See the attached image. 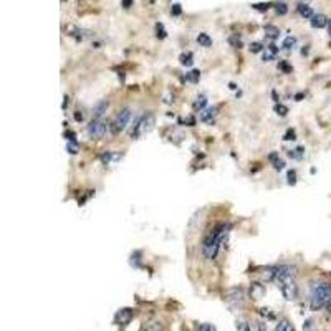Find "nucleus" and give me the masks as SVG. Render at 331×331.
Returning a JSON list of instances; mask_svg holds the SVG:
<instances>
[{
	"instance_id": "1",
	"label": "nucleus",
	"mask_w": 331,
	"mask_h": 331,
	"mask_svg": "<svg viewBox=\"0 0 331 331\" xmlns=\"http://www.w3.org/2000/svg\"><path fill=\"white\" fill-rule=\"evenodd\" d=\"M229 232H230V224H222V225L217 227V229L212 232V234H209V235L205 237L202 250H204V257L207 258V260H212V258H215L217 252H219L220 245L225 242L227 235H229Z\"/></svg>"
},
{
	"instance_id": "2",
	"label": "nucleus",
	"mask_w": 331,
	"mask_h": 331,
	"mask_svg": "<svg viewBox=\"0 0 331 331\" xmlns=\"http://www.w3.org/2000/svg\"><path fill=\"white\" fill-rule=\"evenodd\" d=\"M331 303V288L325 283H317L312 288V297H310V308L313 312H318L322 308H327Z\"/></svg>"
},
{
	"instance_id": "3",
	"label": "nucleus",
	"mask_w": 331,
	"mask_h": 331,
	"mask_svg": "<svg viewBox=\"0 0 331 331\" xmlns=\"http://www.w3.org/2000/svg\"><path fill=\"white\" fill-rule=\"evenodd\" d=\"M154 124H156V118H154V115L143 116L141 120L136 123V126H134V131L131 133V136L136 139V138L141 136V134H146L149 131H153Z\"/></svg>"
},
{
	"instance_id": "4",
	"label": "nucleus",
	"mask_w": 331,
	"mask_h": 331,
	"mask_svg": "<svg viewBox=\"0 0 331 331\" xmlns=\"http://www.w3.org/2000/svg\"><path fill=\"white\" fill-rule=\"evenodd\" d=\"M106 129H108L106 121H103L101 118H100V120L93 118V121L88 124L86 131H88V136H90L91 139H101L106 134Z\"/></svg>"
},
{
	"instance_id": "5",
	"label": "nucleus",
	"mask_w": 331,
	"mask_h": 331,
	"mask_svg": "<svg viewBox=\"0 0 331 331\" xmlns=\"http://www.w3.org/2000/svg\"><path fill=\"white\" fill-rule=\"evenodd\" d=\"M278 287H280L282 295L285 297V300H288V302H292V300L298 297V287H297V283H295V278L278 283Z\"/></svg>"
},
{
	"instance_id": "6",
	"label": "nucleus",
	"mask_w": 331,
	"mask_h": 331,
	"mask_svg": "<svg viewBox=\"0 0 331 331\" xmlns=\"http://www.w3.org/2000/svg\"><path fill=\"white\" fill-rule=\"evenodd\" d=\"M133 318H134V312L131 308H121L115 315V323L118 327H128Z\"/></svg>"
},
{
	"instance_id": "7",
	"label": "nucleus",
	"mask_w": 331,
	"mask_h": 331,
	"mask_svg": "<svg viewBox=\"0 0 331 331\" xmlns=\"http://www.w3.org/2000/svg\"><path fill=\"white\" fill-rule=\"evenodd\" d=\"M129 120H131V110H129V108H126V110H123L120 115H118L115 124H113V131H115V133L124 131V129H126V126H128Z\"/></svg>"
},
{
	"instance_id": "8",
	"label": "nucleus",
	"mask_w": 331,
	"mask_h": 331,
	"mask_svg": "<svg viewBox=\"0 0 331 331\" xmlns=\"http://www.w3.org/2000/svg\"><path fill=\"white\" fill-rule=\"evenodd\" d=\"M217 113H219V110H217L215 106H212V108H204L202 113H200V121L205 123V124H212V123H214V120H215Z\"/></svg>"
},
{
	"instance_id": "9",
	"label": "nucleus",
	"mask_w": 331,
	"mask_h": 331,
	"mask_svg": "<svg viewBox=\"0 0 331 331\" xmlns=\"http://www.w3.org/2000/svg\"><path fill=\"white\" fill-rule=\"evenodd\" d=\"M250 297L253 300H262L265 297V287L262 283H252L250 285Z\"/></svg>"
},
{
	"instance_id": "10",
	"label": "nucleus",
	"mask_w": 331,
	"mask_h": 331,
	"mask_svg": "<svg viewBox=\"0 0 331 331\" xmlns=\"http://www.w3.org/2000/svg\"><path fill=\"white\" fill-rule=\"evenodd\" d=\"M108 108H110V103H108V101H100L95 108H93V118L100 120V118L108 111Z\"/></svg>"
},
{
	"instance_id": "11",
	"label": "nucleus",
	"mask_w": 331,
	"mask_h": 331,
	"mask_svg": "<svg viewBox=\"0 0 331 331\" xmlns=\"http://www.w3.org/2000/svg\"><path fill=\"white\" fill-rule=\"evenodd\" d=\"M330 20L325 17V15H313L312 20H310V23H312L313 28H325L328 25Z\"/></svg>"
},
{
	"instance_id": "12",
	"label": "nucleus",
	"mask_w": 331,
	"mask_h": 331,
	"mask_svg": "<svg viewBox=\"0 0 331 331\" xmlns=\"http://www.w3.org/2000/svg\"><path fill=\"white\" fill-rule=\"evenodd\" d=\"M275 278H277V267H267L262 270L263 282H275Z\"/></svg>"
},
{
	"instance_id": "13",
	"label": "nucleus",
	"mask_w": 331,
	"mask_h": 331,
	"mask_svg": "<svg viewBox=\"0 0 331 331\" xmlns=\"http://www.w3.org/2000/svg\"><path fill=\"white\" fill-rule=\"evenodd\" d=\"M272 161V164H273V169L275 170H278V172H280V170H283L285 169V161H283L282 158H278V153H273V154H270V158H268Z\"/></svg>"
},
{
	"instance_id": "14",
	"label": "nucleus",
	"mask_w": 331,
	"mask_h": 331,
	"mask_svg": "<svg viewBox=\"0 0 331 331\" xmlns=\"http://www.w3.org/2000/svg\"><path fill=\"white\" fill-rule=\"evenodd\" d=\"M205 106H207V96H205V95H199V96L194 100V103H192L194 111H202Z\"/></svg>"
},
{
	"instance_id": "15",
	"label": "nucleus",
	"mask_w": 331,
	"mask_h": 331,
	"mask_svg": "<svg viewBox=\"0 0 331 331\" xmlns=\"http://www.w3.org/2000/svg\"><path fill=\"white\" fill-rule=\"evenodd\" d=\"M298 13L302 15L303 18H312L313 17V8L310 7L308 3H300L298 5Z\"/></svg>"
},
{
	"instance_id": "16",
	"label": "nucleus",
	"mask_w": 331,
	"mask_h": 331,
	"mask_svg": "<svg viewBox=\"0 0 331 331\" xmlns=\"http://www.w3.org/2000/svg\"><path fill=\"white\" fill-rule=\"evenodd\" d=\"M179 61H180V65L182 66H192L194 65V55L190 53V51H187V53H182L179 56Z\"/></svg>"
},
{
	"instance_id": "17",
	"label": "nucleus",
	"mask_w": 331,
	"mask_h": 331,
	"mask_svg": "<svg viewBox=\"0 0 331 331\" xmlns=\"http://www.w3.org/2000/svg\"><path fill=\"white\" fill-rule=\"evenodd\" d=\"M275 330L277 331H293L295 328H293V325L288 322V320H280V322L277 323V327H275Z\"/></svg>"
},
{
	"instance_id": "18",
	"label": "nucleus",
	"mask_w": 331,
	"mask_h": 331,
	"mask_svg": "<svg viewBox=\"0 0 331 331\" xmlns=\"http://www.w3.org/2000/svg\"><path fill=\"white\" fill-rule=\"evenodd\" d=\"M265 35L268 38L275 40V38H278V35H280V30H278L277 27H273V25H265Z\"/></svg>"
},
{
	"instance_id": "19",
	"label": "nucleus",
	"mask_w": 331,
	"mask_h": 331,
	"mask_svg": "<svg viewBox=\"0 0 331 331\" xmlns=\"http://www.w3.org/2000/svg\"><path fill=\"white\" fill-rule=\"evenodd\" d=\"M197 41H199L200 46H205V48L212 46V38H210L207 33H199V35H197Z\"/></svg>"
},
{
	"instance_id": "20",
	"label": "nucleus",
	"mask_w": 331,
	"mask_h": 331,
	"mask_svg": "<svg viewBox=\"0 0 331 331\" xmlns=\"http://www.w3.org/2000/svg\"><path fill=\"white\" fill-rule=\"evenodd\" d=\"M200 80V71L199 70H190L187 75H185V81L190 83H199Z\"/></svg>"
},
{
	"instance_id": "21",
	"label": "nucleus",
	"mask_w": 331,
	"mask_h": 331,
	"mask_svg": "<svg viewBox=\"0 0 331 331\" xmlns=\"http://www.w3.org/2000/svg\"><path fill=\"white\" fill-rule=\"evenodd\" d=\"M303 154H305V149L303 148H297V149H293V151H288V158L300 161V159H303Z\"/></svg>"
},
{
	"instance_id": "22",
	"label": "nucleus",
	"mask_w": 331,
	"mask_h": 331,
	"mask_svg": "<svg viewBox=\"0 0 331 331\" xmlns=\"http://www.w3.org/2000/svg\"><path fill=\"white\" fill-rule=\"evenodd\" d=\"M295 45H297V38L292 37V35H290V37H287L285 40H283V43H282L283 48H287V50H292Z\"/></svg>"
},
{
	"instance_id": "23",
	"label": "nucleus",
	"mask_w": 331,
	"mask_h": 331,
	"mask_svg": "<svg viewBox=\"0 0 331 331\" xmlns=\"http://www.w3.org/2000/svg\"><path fill=\"white\" fill-rule=\"evenodd\" d=\"M275 12H277L278 15H287L288 5H287L285 2H277V3H275Z\"/></svg>"
},
{
	"instance_id": "24",
	"label": "nucleus",
	"mask_w": 331,
	"mask_h": 331,
	"mask_svg": "<svg viewBox=\"0 0 331 331\" xmlns=\"http://www.w3.org/2000/svg\"><path fill=\"white\" fill-rule=\"evenodd\" d=\"M275 113H277L278 116L283 118V116L288 115V108L285 105H282V103H277V105H275Z\"/></svg>"
},
{
	"instance_id": "25",
	"label": "nucleus",
	"mask_w": 331,
	"mask_h": 331,
	"mask_svg": "<svg viewBox=\"0 0 331 331\" xmlns=\"http://www.w3.org/2000/svg\"><path fill=\"white\" fill-rule=\"evenodd\" d=\"M66 151H68L70 154H78L80 153V146H78V143H71V141H68V144H66Z\"/></svg>"
},
{
	"instance_id": "26",
	"label": "nucleus",
	"mask_w": 331,
	"mask_h": 331,
	"mask_svg": "<svg viewBox=\"0 0 331 331\" xmlns=\"http://www.w3.org/2000/svg\"><path fill=\"white\" fill-rule=\"evenodd\" d=\"M156 37L161 38V40H164L166 37H167V32H166V28H164L163 23H158V25H156Z\"/></svg>"
},
{
	"instance_id": "27",
	"label": "nucleus",
	"mask_w": 331,
	"mask_h": 331,
	"mask_svg": "<svg viewBox=\"0 0 331 331\" xmlns=\"http://www.w3.org/2000/svg\"><path fill=\"white\" fill-rule=\"evenodd\" d=\"M275 58H277V53H273V51L268 50V48L263 51V55H262V60H263V61H273Z\"/></svg>"
},
{
	"instance_id": "28",
	"label": "nucleus",
	"mask_w": 331,
	"mask_h": 331,
	"mask_svg": "<svg viewBox=\"0 0 331 331\" xmlns=\"http://www.w3.org/2000/svg\"><path fill=\"white\" fill-rule=\"evenodd\" d=\"M270 7H272L270 2H265V3H253V5H252V8L258 10V12H267V10L270 8Z\"/></svg>"
},
{
	"instance_id": "29",
	"label": "nucleus",
	"mask_w": 331,
	"mask_h": 331,
	"mask_svg": "<svg viewBox=\"0 0 331 331\" xmlns=\"http://www.w3.org/2000/svg\"><path fill=\"white\" fill-rule=\"evenodd\" d=\"M100 159H101V163L105 164V166L110 164V163L113 161V153H111V151H105V153H103L101 156H100Z\"/></svg>"
},
{
	"instance_id": "30",
	"label": "nucleus",
	"mask_w": 331,
	"mask_h": 331,
	"mask_svg": "<svg viewBox=\"0 0 331 331\" xmlns=\"http://www.w3.org/2000/svg\"><path fill=\"white\" fill-rule=\"evenodd\" d=\"M297 139V133L293 129H288V131L283 134V141H295Z\"/></svg>"
},
{
	"instance_id": "31",
	"label": "nucleus",
	"mask_w": 331,
	"mask_h": 331,
	"mask_svg": "<svg viewBox=\"0 0 331 331\" xmlns=\"http://www.w3.org/2000/svg\"><path fill=\"white\" fill-rule=\"evenodd\" d=\"M278 68H280V70L283 71V73H287V75H288V73H292V71H293V68L287 63V61H280V63H278Z\"/></svg>"
},
{
	"instance_id": "32",
	"label": "nucleus",
	"mask_w": 331,
	"mask_h": 331,
	"mask_svg": "<svg viewBox=\"0 0 331 331\" xmlns=\"http://www.w3.org/2000/svg\"><path fill=\"white\" fill-rule=\"evenodd\" d=\"M263 50H265V46H263L262 43H258V41H257V43H252V45H250V51H252V53H260V51H263Z\"/></svg>"
},
{
	"instance_id": "33",
	"label": "nucleus",
	"mask_w": 331,
	"mask_h": 331,
	"mask_svg": "<svg viewBox=\"0 0 331 331\" xmlns=\"http://www.w3.org/2000/svg\"><path fill=\"white\" fill-rule=\"evenodd\" d=\"M63 136L68 139V141H71V143H78V141H76V134L73 131H70V129H66V131L63 133Z\"/></svg>"
},
{
	"instance_id": "34",
	"label": "nucleus",
	"mask_w": 331,
	"mask_h": 331,
	"mask_svg": "<svg viewBox=\"0 0 331 331\" xmlns=\"http://www.w3.org/2000/svg\"><path fill=\"white\" fill-rule=\"evenodd\" d=\"M287 182H288L290 185L297 184V172H295V170H288V180H287Z\"/></svg>"
},
{
	"instance_id": "35",
	"label": "nucleus",
	"mask_w": 331,
	"mask_h": 331,
	"mask_svg": "<svg viewBox=\"0 0 331 331\" xmlns=\"http://www.w3.org/2000/svg\"><path fill=\"white\" fill-rule=\"evenodd\" d=\"M170 13H172L174 17H179V15L182 13V8H180V5H179V3H174L172 8H170Z\"/></svg>"
},
{
	"instance_id": "36",
	"label": "nucleus",
	"mask_w": 331,
	"mask_h": 331,
	"mask_svg": "<svg viewBox=\"0 0 331 331\" xmlns=\"http://www.w3.org/2000/svg\"><path fill=\"white\" fill-rule=\"evenodd\" d=\"M235 328H237V330H242V331H248V330H250V327H248L247 322H237Z\"/></svg>"
},
{
	"instance_id": "37",
	"label": "nucleus",
	"mask_w": 331,
	"mask_h": 331,
	"mask_svg": "<svg viewBox=\"0 0 331 331\" xmlns=\"http://www.w3.org/2000/svg\"><path fill=\"white\" fill-rule=\"evenodd\" d=\"M197 328H199L200 331H214V330H215V327H214V325H209V323H204V325H199V327H197Z\"/></svg>"
},
{
	"instance_id": "38",
	"label": "nucleus",
	"mask_w": 331,
	"mask_h": 331,
	"mask_svg": "<svg viewBox=\"0 0 331 331\" xmlns=\"http://www.w3.org/2000/svg\"><path fill=\"white\" fill-rule=\"evenodd\" d=\"M131 265L139 267V252H136L134 255H131Z\"/></svg>"
},
{
	"instance_id": "39",
	"label": "nucleus",
	"mask_w": 331,
	"mask_h": 331,
	"mask_svg": "<svg viewBox=\"0 0 331 331\" xmlns=\"http://www.w3.org/2000/svg\"><path fill=\"white\" fill-rule=\"evenodd\" d=\"M229 41H230V43L234 45V46H237V48H240V40L237 38V37H230Z\"/></svg>"
},
{
	"instance_id": "40",
	"label": "nucleus",
	"mask_w": 331,
	"mask_h": 331,
	"mask_svg": "<svg viewBox=\"0 0 331 331\" xmlns=\"http://www.w3.org/2000/svg\"><path fill=\"white\" fill-rule=\"evenodd\" d=\"M75 120L78 121V123H81L83 120H85V116H83L81 111H75Z\"/></svg>"
},
{
	"instance_id": "41",
	"label": "nucleus",
	"mask_w": 331,
	"mask_h": 331,
	"mask_svg": "<svg viewBox=\"0 0 331 331\" xmlns=\"http://www.w3.org/2000/svg\"><path fill=\"white\" fill-rule=\"evenodd\" d=\"M121 2H123V7H124V8L133 7V0H121Z\"/></svg>"
},
{
	"instance_id": "42",
	"label": "nucleus",
	"mask_w": 331,
	"mask_h": 331,
	"mask_svg": "<svg viewBox=\"0 0 331 331\" xmlns=\"http://www.w3.org/2000/svg\"><path fill=\"white\" fill-rule=\"evenodd\" d=\"M63 100H65V101H63V105H61V110H66V106H68V100H70V98L65 95V96H63Z\"/></svg>"
},
{
	"instance_id": "43",
	"label": "nucleus",
	"mask_w": 331,
	"mask_h": 331,
	"mask_svg": "<svg viewBox=\"0 0 331 331\" xmlns=\"http://www.w3.org/2000/svg\"><path fill=\"white\" fill-rule=\"evenodd\" d=\"M303 328H305V330H310V328H312V322H307V323H305V325H303Z\"/></svg>"
},
{
	"instance_id": "44",
	"label": "nucleus",
	"mask_w": 331,
	"mask_h": 331,
	"mask_svg": "<svg viewBox=\"0 0 331 331\" xmlns=\"http://www.w3.org/2000/svg\"><path fill=\"white\" fill-rule=\"evenodd\" d=\"M302 98H303V93H298V95L295 96V100H297V101H300V100H302Z\"/></svg>"
},
{
	"instance_id": "45",
	"label": "nucleus",
	"mask_w": 331,
	"mask_h": 331,
	"mask_svg": "<svg viewBox=\"0 0 331 331\" xmlns=\"http://www.w3.org/2000/svg\"><path fill=\"white\" fill-rule=\"evenodd\" d=\"M229 88H230V90H237V85H235V83H230Z\"/></svg>"
},
{
	"instance_id": "46",
	"label": "nucleus",
	"mask_w": 331,
	"mask_h": 331,
	"mask_svg": "<svg viewBox=\"0 0 331 331\" xmlns=\"http://www.w3.org/2000/svg\"><path fill=\"white\" fill-rule=\"evenodd\" d=\"M327 308H328V312H330V315H331V303L328 305V307H327Z\"/></svg>"
},
{
	"instance_id": "47",
	"label": "nucleus",
	"mask_w": 331,
	"mask_h": 331,
	"mask_svg": "<svg viewBox=\"0 0 331 331\" xmlns=\"http://www.w3.org/2000/svg\"><path fill=\"white\" fill-rule=\"evenodd\" d=\"M328 25H330V33H331V22H328Z\"/></svg>"
}]
</instances>
